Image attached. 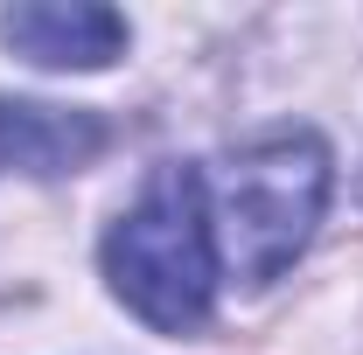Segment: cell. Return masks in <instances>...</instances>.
Instances as JSON below:
<instances>
[{
  "mask_svg": "<svg viewBox=\"0 0 363 355\" xmlns=\"http://www.w3.org/2000/svg\"><path fill=\"white\" fill-rule=\"evenodd\" d=\"M217 265L245 286H266L294 265L328 209V146L315 133H272L238 146L217 175H203Z\"/></svg>",
  "mask_w": 363,
  "mask_h": 355,
  "instance_id": "7a4b0ae2",
  "label": "cell"
},
{
  "mask_svg": "<svg viewBox=\"0 0 363 355\" xmlns=\"http://www.w3.org/2000/svg\"><path fill=\"white\" fill-rule=\"evenodd\" d=\"M105 279L161 334H196L217 307V230L203 202V168H161L105 237Z\"/></svg>",
  "mask_w": 363,
  "mask_h": 355,
  "instance_id": "6da1fadb",
  "label": "cell"
},
{
  "mask_svg": "<svg viewBox=\"0 0 363 355\" xmlns=\"http://www.w3.org/2000/svg\"><path fill=\"white\" fill-rule=\"evenodd\" d=\"M105 146L98 112H63V105H0V168L21 175H77Z\"/></svg>",
  "mask_w": 363,
  "mask_h": 355,
  "instance_id": "277c9868",
  "label": "cell"
},
{
  "mask_svg": "<svg viewBox=\"0 0 363 355\" xmlns=\"http://www.w3.org/2000/svg\"><path fill=\"white\" fill-rule=\"evenodd\" d=\"M0 42L43 70H105L112 56H126V14L91 0H35L0 14Z\"/></svg>",
  "mask_w": 363,
  "mask_h": 355,
  "instance_id": "3957f363",
  "label": "cell"
}]
</instances>
